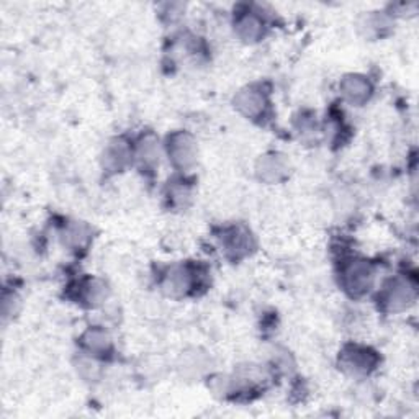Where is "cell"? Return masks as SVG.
Listing matches in <instances>:
<instances>
[{
    "instance_id": "8",
    "label": "cell",
    "mask_w": 419,
    "mask_h": 419,
    "mask_svg": "<svg viewBox=\"0 0 419 419\" xmlns=\"http://www.w3.org/2000/svg\"><path fill=\"white\" fill-rule=\"evenodd\" d=\"M238 35L244 41H257L264 35V23L259 16L246 15L238 22Z\"/></svg>"
},
{
    "instance_id": "9",
    "label": "cell",
    "mask_w": 419,
    "mask_h": 419,
    "mask_svg": "<svg viewBox=\"0 0 419 419\" xmlns=\"http://www.w3.org/2000/svg\"><path fill=\"white\" fill-rule=\"evenodd\" d=\"M84 341H86V346L89 347V351L94 352V354H102V352H107L110 349V338H108L107 333H103V331H89V333L86 334V338H84Z\"/></svg>"
},
{
    "instance_id": "12",
    "label": "cell",
    "mask_w": 419,
    "mask_h": 419,
    "mask_svg": "<svg viewBox=\"0 0 419 419\" xmlns=\"http://www.w3.org/2000/svg\"><path fill=\"white\" fill-rule=\"evenodd\" d=\"M87 240V231L86 228H82V226L74 225L69 226V229L66 231V241L69 242V244L73 246H82L84 242Z\"/></svg>"
},
{
    "instance_id": "3",
    "label": "cell",
    "mask_w": 419,
    "mask_h": 419,
    "mask_svg": "<svg viewBox=\"0 0 419 419\" xmlns=\"http://www.w3.org/2000/svg\"><path fill=\"white\" fill-rule=\"evenodd\" d=\"M266 103L267 102L264 94H261V90L255 89L242 90L236 99V107L240 108L246 116H251V118L262 115L264 110H266Z\"/></svg>"
},
{
    "instance_id": "1",
    "label": "cell",
    "mask_w": 419,
    "mask_h": 419,
    "mask_svg": "<svg viewBox=\"0 0 419 419\" xmlns=\"http://www.w3.org/2000/svg\"><path fill=\"white\" fill-rule=\"evenodd\" d=\"M342 280L347 290L354 295H360L370 288L374 272L366 261H352L342 272Z\"/></svg>"
},
{
    "instance_id": "5",
    "label": "cell",
    "mask_w": 419,
    "mask_h": 419,
    "mask_svg": "<svg viewBox=\"0 0 419 419\" xmlns=\"http://www.w3.org/2000/svg\"><path fill=\"white\" fill-rule=\"evenodd\" d=\"M164 287L173 295H186L192 287V274L186 267H175L167 274Z\"/></svg>"
},
{
    "instance_id": "6",
    "label": "cell",
    "mask_w": 419,
    "mask_h": 419,
    "mask_svg": "<svg viewBox=\"0 0 419 419\" xmlns=\"http://www.w3.org/2000/svg\"><path fill=\"white\" fill-rule=\"evenodd\" d=\"M413 290L408 283L403 280H396L392 283V287L387 290V299L385 301L388 303L390 309H401L408 305V301L411 300Z\"/></svg>"
},
{
    "instance_id": "2",
    "label": "cell",
    "mask_w": 419,
    "mask_h": 419,
    "mask_svg": "<svg viewBox=\"0 0 419 419\" xmlns=\"http://www.w3.org/2000/svg\"><path fill=\"white\" fill-rule=\"evenodd\" d=\"M169 156L174 161V164L182 167V169L194 164L195 144L192 138L183 135V133H175L169 142Z\"/></svg>"
},
{
    "instance_id": "4",
    "label": "cell",
    "mask_w": 419,
    "mask_h": 419,
    "mask_svg": "<svg viewBox=\"0 0 419 419\" xmlns=\"http://www.w3.org/2000/svg\"><path fill=\"white\" fill-rule=\"evenodd\" d=\"M372 87L366 77H360V75H349L346 77V81L342 82V94L346 95V99L351 103H362L366 102L370 95Z\"/></svg>"
},
{
    "instance_id": "11",
    "label": "cell",
    "mask_w": 419,
    "mask_h": 419,
    "mask_svg": "<svg viewBox=\"0 0 419 419\" xmlns=\"http://www.w3.org/2000/svg\"><path fill=\"white\" fill-rule=\"evenodd\" d=\"M128 156H129V151H128L127 146H125L123 142H118V146H112V148L108 149L107 162H108V164H112V162H113V166L120 167L125 161H127Z\"/></svg>"
},
{
    "instance_id": "10",
    "label": "cell",
    "mask_w": 419,
    "mask_h": 419,
    "mask_svg": "<svg viewBox=\"0 0 419 419\" xmlns=\"http://www.w3.org/2000/svg\"><path fill=\"white\" fill-rule=\"evenodd\" d=\"M259 169H261L264 179L279 180L287 167H285V162L279 156H266Z\"/></svg>"
},
{
    "instance_id": "7",
    "label": "cell",
    "mask_w": 419,
    "mask_h": 419,
    "mask_svg": "<svg viewBox=\"0 0 419 419\" xmlns=\"http://www.w3.org/2000/svg\"><path fill=\"white\" fill-rule=\"evenodd\" d=\"M344 366L351 368V372H354V374H360V372L366 374L374 366V355L366 349H352L346 352Z\"/></svg>"
}]
</instances>
